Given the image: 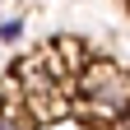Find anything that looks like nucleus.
Instances as JSON below:
<instances>
[{"instance_id": "5", "label": "nucleus", "mask_w": 130, "mask_h": 130, "mask_svg": "<svg viewBox=\"0 0 130 130\" xmlns=\"http://www.w3.org/2000/svg\"><path fill=\"white\" fill-rule=\"evenodd\" d=\"M125 5H130V0H125Z\"/></svg>"}, {"instance_id": "1", "label": "nucleus", "mask_w": 130, "mask_h": 130, "mask_svg": "<svg viewBox=\"0 0 130 130\" xmlns=\"http://www.w3.org/2000/svg\"><path fill=\"white\" fill-rule=\"evenodd\" d=\"M74 98L88 116L116 121L121 111L130 107V74L111 60H84L74 70Z\"/></svg>"}, {"instance_id": "3", "label": "nucleus", "mask_w": 130, "mask_h": 130, "mask_svg": "<svg viewBox=\"0 0 130 130\" xmlns=\"http://www.w3.org/2000/svg\"><path fill=\"white\" fill-rule=\"evenodd\" d=\"M19 32H23V28H19V19H9V23H0V42H14V37H19Z\"/></svg>"}, {"instance_id": "2", "label": "nucleus", "mask_w": 130, "mask_h": 130, "mask_svg": "<svg viewBox=\"0 0 130 130\" xmlns=\"http://www.w3.org/2000/svg\"><path fill=\"white\" fill-rule=\"evenodd\" d=\"M0 130H32V116L28 111H14L9 102H0Z\"/></svg>"}, {"instance_id": "4", "label": "nucleus", "mask_w": 130, "mask_h": 130, "mask_svg": "<svg viewBox=\"0 0 130 130\" xmlns=\"http://www.w3.org/2000/svg\"><path fill=\"white\" fill-rule=\"evenodd\" d=\"M111 130H130V107L121 111V116H116V121H111Z\"/></svg>"}]
</instances>
